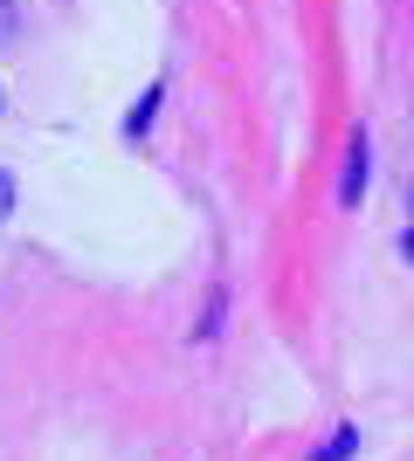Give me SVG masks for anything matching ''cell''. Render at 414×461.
<instances>
[{
	"label": "cell",
	"instance_id": "1",
	"mask_svg": "<svg viewBox=\"0 0 414 461\" xmlns=\"http://www.w3.org/2000/svg\"><path fill=\"white\" fill-rule=\"evenodd\" d=\"M366 166H373V145H366V131H353V145H345V173H338V207H359Z\"/></svg>",
	"mask_w": 414,
	"mask_h": 461
},
{
	"label": "cell",
	"instance_id": "2",
	"mask_svg": "<svg viewBox=\"0 0 414 461\" xmlns=\"http://www.w3.org/2000/svg\"><path fill=\"white\" fill-rule=\"evenodd\" d=\"M353 441H359V434H353V427H338V434H332V441H325V447H317V461H345V455H353Z\"/></svg>",
	"mask_w": 414,
	"mask_h": 461
},
{
	"label": "cell",
	"instance_id": "3",
	"mask_svg": "<svg viewBox=\"0 0 414 461\" xmlns=\"http://www.w3.org/2000/svg\"><path fill=\"white\" fill-rule=\"evenodd\" d=\"M7 207H14V179L0 173V213H7Z\"/></svg>",
	"mask_w": 414,
	"mask_h": 461
}]
</instances>
